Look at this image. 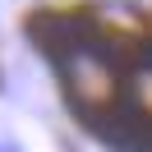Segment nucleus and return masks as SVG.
<instances>
[{
  "instance_id": "f257e3e1",
  "label": "nucleus",
  "mask_w": 152,
  "mask_h": 152,
  "mask_svg": "<svg viewBox=\"0 0 152 152\" xmlns=\"http://www.w3.org/2000/svg\"><path fill=\"white\" fill-rule=\"evenodd\" d=\"M56 60H60V78H65L69 97L78 106L92 111H111L124 92V74H120V56L106 46V37L97 32H74V37L56 42Z\"/></svg>"
},
{
  "instance_id": "f03ea898",
  "label": "nucleus",
  "mask_w": 152,
  "mask_h": 152,
  "mask_svg": "<svg viewBox=\"0 0 152 152\" xmlns=\"http://www.w3.org/2000/svg\"><path fill=\"white\" fill-rule=\"evenodd\" d=\"M0 152H19V148H14V143H0Z\"/></svg>"
}]
</instances>
